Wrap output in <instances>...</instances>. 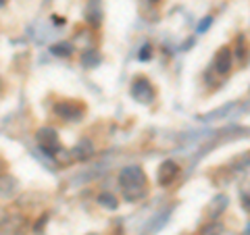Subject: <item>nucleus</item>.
I'll use <instances>...</instances> for the list:
<instances>
[{
  "instance_id": "f257e3e1",
  "label": "nucleus",
  "mask_w": 250,
  "mask_h": 235,
  "mask_svg": "<svg viewBox=\"0 0 250 235\" xmlns=\"http://www.w3.org/2000/svg\"><path fill=\"white\" fill-rule=\"evenodd\" d=\"M119 185H121L125 202H140V200H144L148 194L146 173L142 171V167H136V164H129V167L121 169Z\"/></svg>"
},
{
  "instance_id": "f03ea898",
  "label": "nucleus",
  "mask_w": 250,
  "mask_h": 235,
  "mask_svg": "<svg viewBox=\"0 0 250 235\" xmlns=\"http://www.w3.org/2000/svg\"><path fill=\"white\" fill-rule=\"evenodd\" d=\"M54 115L59 119L67 121V123H80L85 117V104L80 100H61V102L54 104Z\"/></svg>"
},
{
  "instance_id": "7ed1b4c3",
  "label": "nucleus",
  "mask_w": 250,
  "mask_h": 235,
  "mask_svg": "<svg viewBox=\"0 0 250 235\" xmlns=\"http://www.w3.org/2000/svg\"><path fill=\"white\" fill-rule=\"evenodd\" d=\"M129 94H131V98H134L136 102L146 104V106L152 104L154 98H156V92H154V88H152L150 79H148V77H144V75L134 77V81H131V85H129Z\"/></svg>"
},
{
  "instance_id": "20e7f679",
  "label": "nucleus",
  "mask_w": 250,
  "mask_h": 235,
  "mask_svg": "<svg viewBox=\"0 0 250 235\" xmlns=\"http://www.w3.org/2000/svg\"><path fill=\"white\" fill-rule=\"evenodd\" d=\"M36 142L42 148L46 154H57L61 150V142H59V133L54 127H42L36 131Z\"/></svg>"
},
{
  "instance_id": "39448f33",
  "label": "nucleus",
  "mask_w": 250,
  "mask_h": 235,
  "mask_svg": "<svg viewBox=\"0 0 250 235\" xmlns=\"http://www.w3.org/2000/svg\"><path fill=\"white\" fill-rule=\"evenodd\" d=\"M179 175V164L175 160H163L159 164V169H156V183L161 187H167L175 181V177Z\"/></svg>"
},
{
  "instance_id": "423d86ee",
  "label": "nucleus",
  "mask_w": 250,
  "mask_h": 235,
  "mask_svg": "<svg viewBox=\"0 0 250 235\" xmlns=\"http://www.w3.org/2000/svg\"><path fill=\"white\" fill-rule=\"evenodd\" d=\"M83 19L90 27H100L104 21V6H103V0H88L83 9Z\"/></svg>"
},
{
  "instance_id": "0eeeda50",
  "label": "nucleus",
  "mask_w": 250,
  "mask_h": 235,
  "mask_svg": "<svg viewBox=\"0 0 250 235\" xmlns=\"http://www.w3.org/2000/svg\"><path fill=\"white\" fill-rule=\"evenodd\" d=\"M231 60H233V54L228 46H221L217 52H215V59H213V65L210 69L217 73V75H228L229 69H231Z\"/></svg>"
},
{
  "instance_id": "6e6552de",
  "label": "nucleus",
  "mask_w": 250,
  "mask_h": 235,
  "mask_svg": "<svg viewBox=\"0 0 250 235\" xmlns=\"http://www.w3.org/2000/svg\"><path fill=\"white\" fill-rule=\"evenodd\" d=\"M228 196L225 194H217L213 200L208 202V206L205 210V215H207V221H215V218H219L223 215V210L228 208Z\"/></svg>"
},
{
  "instance_id": "1a4fd4ad",
  "label": "nucleus",
  "mask_w": 250,
  "mask_h": 235,
  "mask_svg": "<svg viewBox=\"0 0 250 235\" xmlns=\"http://www.w3.org/2000/svg\"><path fill=\"white\" fill-rule=\"evenodd\" d=\"M73 154H75V158H77V160H88L90 156L94 154V146H92V142H90L88 137H83L82 142L73 148Z\"/></svg>"
},
{
  "instance_id": "9d476101",
  "label": "nucleus",
  "mask_w": 250,
  "mask_h": 235,
  "mask_svg": "<svg viewBox=\"0 0 250 235\" xmlns=\"http://www.w3.org/2000/svg\"><path fill=\"white\" fill-rule=\"evenodd\" d=\"M100 62H103V57H100L98 50H85V52H82V67L83 69H96Z\"/></svg>"
},
{
  "instance_id": "9b49d317",
  "label": "nucleus",
  "mask_w": 250,
  "mask_h": 235,
  "mask_svg": "<svg viewBox=\"0 0 250 235\" xmlns=\"http://www.w3.org/2000/svg\"><path fill=\"white\" fill-rule=\"evenodd\" d=\"M50 52L52 57H59V59H67L73 54V44L71 42H59V44H52L50 46Z\"/></svg>"
},
{
  "instance_id": "f8f14e48",
  "label": "nucleus",
  "mask_w": 250,
  "mask_h": 235,
  "mask_svg": "<svg viewBox=\"0 0 250 235\" xmlns=\"http://www.w3.org/2000/svg\"><path fill=\"white\" fill-rule=\"evenodd\" d=\"M96 202H98V204L103 206V208H108V210H117V208H119V200H117L111 192H103V194H98Z\"/></svg>"
},
{
  "instance_id": "ddd939ff",
  "label": "nucleus",
  "mask_w": 250,
  "mask_h": 235,
  "mask_svg": "<svg viewBox=\"0 0 250 235\" xmlns=\"http://www.w3.org/2000/svg\"><path fill=\"white\" fill-rule=\"evenodd\" d=\"M225 233V227L219 223V221H208L207 225L200 227V233L198 235H223Z\"/></svg>"
},
{
  "instance_id": "4468645a",
  "label": "nucleus",
  "mask_w": 250,
  "mask_h": 235,
  "mask_svg": "<svg viewBox=\"0 0 250 235\" xmlns=\"http://www.w3.org/2000/svg\"><path fill=\"white\" fill-rule=\"evenodd\" d=\"M236 59L242 65H246L250 60V52H248V46L244 44V38H238V42H236Z\"/></svg>"
},
{
  "instance_id": "2eb2a0df",
  "label": "nucleus",
  "mask_w": 250,
  "mask_h": 235,
  "mask_svg": "<svg viewBox=\"0 0 250 235\" xmlns=\"http://www.w3.org/2000/svg\"><path fill=\"white\" fill-rule=\"evenodd\" d=\"M240 206L250 215V181L246 185H242L240 190Z\"/></svg>"
},
{
  "instance_id": "dca6fc26",
  "label": "nucleus",
  "mask_w": 250,
  "mask_h": 235,
  "mask_svg": "<svg viewBox=\"0 0 250 235\" xmlns=\"http://www.w3.org/2000/svg\"><path fill=\"white\" fill-rule=\"evenodd\" d=\"M13 192H15V179L2 175V198H4V200L11 198Z\"/></svg>"
},
{
  "instance_id": "f3484780",
  "label": "nucleus",
  "mask_w": 250,
  "mask_h": 235,
  "mask_svg": "<svg viewBox=\"0 0 250 235\" xmlns=\"http://www.w3.org/2000/svg\"><path fill=\"white\" fill-rule=\"evenodd\" d=\"M138 59H140V60H144V62L152 59V46L148 44V42L142 46V48H140V52H138Z\"/></svg>"
},
{
  "instance_id": "a211bd4d",
  "label": "nucleus",
  "mask_w": 250,
  "mask_h": 235,
  "mask_svg": "<svg viewBox=\"0 0 250 235\" xmlns=\"http://www.w3.org/2000/svg\"><path fill=\"white\" fill-rule=\"evenodd\" d=\"M210 25H213V17H205L200 21V25H198V34H202V31H207Z\"/></svg>"
},
{
  "instance_id": "6ab92c4d",
  "label": "nucleus",
  "mask_w": 250,
  "mask_h": 235,
  "mask_svg": "<svg viewBox=\"0 0 250 235\" xmlns=\"http://www.w3.org/2000/svg\"><path fill=\"white\" fill-rule=\"evenodd\" d=\"M46 218H48V215L40 216V221H38V223H36V227H34V231H36V233H40V231L44 229V225H46Z\"/></svg>"
},
{
  "instance_id": "aec40b11",
  "label": "nucleus",
  "mask_w": 250,
  "mask_h": 235,
  "mask_svg": "<svg viewBox=\"0 0 250 235\" xmlns=\"http://www.w3.org/2000/svg\"><path fill=\"white\" fill-rule=\"evenodd\" d=\"M50 21H52V25H65V17H61V15H52Z\"/></svg>"
},
{
  "instance_id": "412c9836",
  "label": "nucleus",
  "mask_w": 250,
  "mask_h": 235,
  "mask_svg": "<svg viewBox=\"0 0 250 235\" xmlns=\"http://www.w3.org/2000/svg\"><path fill=\"white\" fill-rule=\"evenodd\" d=\"M148 2H150V4H156V2H161V0H148Z\"/></svg>"
},
{
  "instance_id": "4be33fe9",
  "label": "nucleus",
  "mask_w": 250,
  "mask_h": 235,
  "mask_svg": "<svg viewBox=\"0 0 250 235\" xmlns=\"http://www.w3.org/2000/svg\"><path fill=\"white\" fill-rule=\"evenodd\" d=\"M246 235H250V225H248V231H246Z\"/></svg>"
},
{
  "instance_id": "5701e85b",
  "label": "nucleus",
  "mask_w": 250,
  "mask_h": 235,
  "mask_svg": "<svg viewBox=\"0 0 250 235\" xmlns=\"http://www.w3.org/2000/svg\"><path fill=\"white\" fill-rule=\"evenodd\" d=\"M88 235H98V233H88Z\"/></svg>"
}]
</instances>
